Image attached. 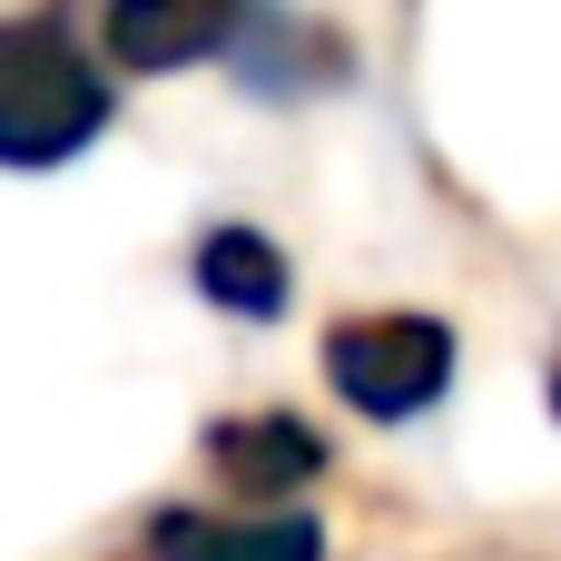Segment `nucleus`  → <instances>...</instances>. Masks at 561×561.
Listing matches in <instances>:
<instances>
[{"mask_svg": "<svg viewBox=\"0 0 561 561\" xmlns=\"http://www.w3.org/2000/svg\"><path fill=\"white\" fill-rule=\"evenodd\" d=\"M187 286H197L217 316H237V325H276L286 296H296V266H286V247H276L266 227H237V217H227V227L197 237Z\"/></svg>", "mask_w": 561, "mask_h": 561, "instance_id": "nucleus-5", "label": "nucleus"}, {"mask_svg": "<svg viewBox=\"0 0 561 561\" xmlns=\"http://www.w3.org/2000/svg\"><path fill=\"white\" fill-rule=\"evenodd\" d=\"M207 473L237 493V503H286V493H306L316 473H325V434L316 424H296V414H227V424H207Z\"/></svg>", "mask_w": 561, "mask_h": 561, "instance_id": "nucleus-3", "label": "nucleus"}, {"mask_svg": "<svg viewBox=\"0 0 561 561\" xmlns=\"http://www.w3.org/2000/svg\"><path fill=\"white\" fill-rule=\"evenodd\" d=\"M237 69L266 99H306V89H345L355 49L325 20H237Z\"/></svg>", "mask_w": 561, "mask_h": 561, "instance_id": "nucleus-6", "label": "nucleus"}, {"mask_svg": "<svg viewBox=\"0 0 561 561\" xmlns=\"http://www.w3.org/2000/svg\"><path fill=\"white\" fill-rule=\"evenodd\" d=\"M148 561H325L316 513H158Z\"/></svg>", "mask_w": 561, "mask_h": 561, "instance_id": "nucleus-4", "label": "nucleus"}, {"mask_svg": "<svg viewBox=\"0 0 561 561\" xmlns=\"http://www.w3.org/2000/svg\"><path fill=\"white\" fill-rule=\"evenodd\" d=\"M552 414H561V355H552Z\"/></svg>", "mask_w": 561, "mask_h": 561, "instance_id": "nucleus-8", "label": "nucleus"}, {"mask_svg": "<svg viewBox=\"0 0 561 561\" xmlns=\"http://www.w3.org/2000/svg\"><path fill=\"white\" fill-rule=\"evenodd\" d=\"M108 118L118 89L59 10L0 20V168H69Z\"/></svg>", "mask_w": 561, "mask_h": 561, "instance_id": "nucleus-1", "label": "nucleus"}, {"mask_svg": "<svg viewBox=\"0 0 561 561\" xmlns=\"http://www.w3.org/2000/svg\"><path fill=\"white\" fill-rule=\"evenodd\" d=\"M454 325L424 306H365L345 325H325V385L345 394V414L365 424H414L454 394Z\"/></svg>", "mask_w": 561, "mask_h": 561, "instance_id": "nucleus-2", "label": "nucleus"}, {"mask_svg": "<svg viewBox=\"0 0 561 561\" xmlns=\"http://www.w3.org/2000/svg\"><path fill=\"white\" fill-rule=\"evenodd\" d=\"M108 49L128 69L217 59V49H237V10H158V0H128V10H108Z\"/></svg>", "mask_w": 561, "mask_h": 561, "instance_id": "nucleus-7", "label": "nucleus"}]
</instances>
